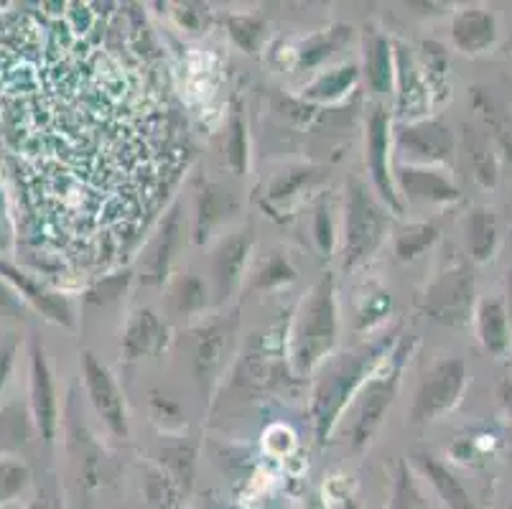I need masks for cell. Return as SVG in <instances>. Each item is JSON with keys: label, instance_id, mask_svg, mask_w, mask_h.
<instances>
[{"label": "cell", "instance_id": "cell-1", "mask_svg": "<svg viewBox=\"0 0 512 509\" xmlns=\"http://www.w3.org/2000/svg\"><path fill=\"white\" fill-rule=\"evenodd\" d=\"M395 331L388 336H377L372 342L362 344L357 349L332 354L327 362L316 370L314 387H311L309 418L314 426V436L319 443H327L339 428V420L347 413L349 403L355 400L360 387L367 377L375 372V367L390 354V349L398 342Z\"/></svg>", "mask_w": 512, "mask_h": 509}, {"label": "cell", "instance_id": "cell-2", "mask_svg": "<svg viewBox=\"0 0 512 509\" xmlns=\"http://www.w3.org/2000/svg\"><path fill=\"white\" fill-rule=\"evenodd\" d=\"M339 342V303L334 273L319 275L293 314L288 329V367L293 377H311Z\"/></svg>", "mask_w": 512, "mask_h": 509}, {"label": "cell", "instance_id": "cell-3", "mask_svg": "<svg viewBox=\"0 0 512 509\" xmlns=\"http://www.w3.org/2000/svg\"><path fill=\"white\" fill-rule=\"evenodd\" d=\"M413 347H416V336L400 334L388 357L377 364L375 372L367 377L355 400L349 403L347 413L339 420V426L344 423V436H347L349 448L357 454L370 446L372 438L383 426L390 405L398 398L400 382H403V372H406Z\"/></svg>", "mask_w": 512, "mask_h": 509}, {"label": "cell", "instance_id": "cell-4", "mask_svg": "<svg viewBox=\"0 0 512 509\" xmlns=\"http://www.w3.org/2000/svg\"><path fill=\"white\" fill-rule=\"evenodd\" d=\"M390 232V212L380 204L372 189H367L357 176L344 186L342 222H339V237H342V268L355 270L383 247Z\"/></svg>", "mask_w": 512, "mask_h": 509}, {"label": "cell", "instance_id": "cell-5", "mask_svg": "<svg viewBox=\"0 0 512 509\" xmlns=\"http://www.w3.org/2000/svg\"><path fill=\"white\" fill-rule=\"evenodd\" d=\"M365 166L372 194L395 217H403L406 204L393 179V118L385 102H375L365 118Z\"/></svg>", "mask_w": 512, "mask_h": 509}, {"label": "cell", "instance_id": "cell-6", "mask_svg": "<svg viewBox=\"0 0 512 509\" xmlns=\"http://www.w3.org/2000/svg\"><path fill=\"white\" fill-rule=\"evenodd\" d=\"M477 308V280L469 265L459 263L436 275L423 296V314L449 329H462Z\"/></svg>", "mask_w": 512, "mask_h": 509}, {"label": "cell", "instance_id": "cell-7", "mask_svg": "<svg viewBox=\"0 0 512 509\" xmlns=\"http://www.w3.org/2000/svg\"><path fill=\"white\" fill-rule=\"evenodd\" d=\"M464 390H467V364H464V359L446 357L436 362L413 392L411 423L413 426H426V423L439 420L441 415L456 408Z\"/></svg>", "mask_w": 512, "mask_h": 509}, {"label": "cell", "instance_id": "cell-8", "mask_svg": "<svg viewBox=\"0 0 512 509\" xmlns=\"http://www.w3.org/2000/svg\"><path fill=\"white\" fill-rule=\"evenodd\" d=\"M454 133L439 118L393 123V151L406 166H449L454 161Z\"/></svg>", "mask_w": 512, "mask_h": 509}, {"label": "cell", "instance_id": "cell-9", "mask_svg": "<svg viewBox=\"0 0 512 509\" xmlns=\"http://www.w3.org/2000/svg\"><path fill=\"white\" fill-rule=\"evenodd\" d=\"M79 372H82V382H85L87 400H90L97 418L105 423L107 431L115 438H130L128 405H125V395L113 370L95 352L85 349L79 354Z\"/></svg>", "mask_w": 512, "mask_h": 509}, {"label": "cell", "instance_id": "cell-10", "mask_svg": "<svg viewBox=\"0 0 512 509\" xmlns=\"http://www.w3.org/2000/svg\"><path fill=\"white\" fill-rule=\"evenodd\" d=\"M255 230L253 224L222 235L217 240L209 258V288H212L214 306L230 301L242 286V278L248 273L250 255H253Z\"/></svg>", "mask_w": 512, "mask_h": 509}, {"label": "cell", "instance_id": "cell-11", "mask_svg": "<svg viewBox=\"0 0 512 509\" xmlns=\"http://www.w3.org/2000/svg\"><path fill=\"white\" fill-rule=\"evenodd\" d=\"M186 242V219L181 214V204L176 202L169 212L161 217L156 232L143 247L141 258H138V280L143 286H164L169 280L171 268L179 258L181 247Z\"/></svg>", "mask_w": 512, "mask_h": 509}, {"label": "cell", "instance_id": "cell-12", "mask_svg": "<svg viewBox=\"0 0 512 509\" xmlns=\"http://www.w3.org/2000/svg\"><path fill=\"white\" fill-rule=\"evenodd\" d=\"M29 413L34 428L41 433L46 443H51L59 433V395L57 380L46 359V349L39 339L29 344Z\"/></svg>", "mask_w": 512, "mask_h": 509}, {"label": "cell", "instance_id": "cell-13", "mask_svg": "<svg viewBox=\"0 0 512 509\" xmlns=\"http://www.w3.org/2000/svg\"><path fill=\"white\" fill-rule=\"evenodd\" d=\"M0 278L6 280L8 286L21 296V301L26 306H34L46 321L64 326V329H74L77 326V311H74L72 298L46 286L44 280H39L36 275L26 273L18 265L0 258Z\"/></svg>", "mask_w": 512, "mask_h": 509}, {"label": "cell", "instance_id": "cell-14", "mask_svg": "<svg viewBox=\"0 0 512 509\" xmlns=\"http://www.w3.org/2000/svg\"><path fill=\"white\" fill-rule=\"evenodd\" d=\"M395 112H398V123H411V120L428 118L434 92L428 84L423 67L418 64L413 49L406 44H395Z\"/></svg>", "mask_w": 512, "mask_h": 509}, {"label": "cell", "instance_id": "cell-15", "mask_svg": "<svg viewBox=\"0 0 512 509\" xmlns=\"http://www.w3.org/2000/svg\"><path fill=\"white\" fill-rule=\"evenodd\" d=\"M242 199L235 186L225 181H202L194 196L192 235L197 245H204L222 224L240 214Z\"/></svg>", "mask_w": 512, "mask_h": 509}, {"label": "cell", "instance_id": "cell-16", "mask_svg": "<svg viewBox=\"0 0 512 509\" xmlns=\"http://www.w3.org/2000/svg\"><path fill=\"white\" fill-rule=\"evenodd\" d=\"M237 319L225 321H209L202 326L197 334V344H194V380H197L202 395H212L214 385L222 377V367H225V357L230 352V339L235 334Z\"/></svg>", "mask_w": 512, "mask_h": 509}, {"label": "cell", "instance_id": "cell-17", "mask_svg": "<svg viewBox=\"0 0 512 509\" xmlns=\"http://www.w3.org/2000/svg\"><path fill=\"white\" fill-rule=\"evenodd\" d=\"M395 189H398L403 204L421 202V204H456L462 202V191L441 168L428 166H406L398 163L393 166Z\"/></svg>", "mask_w": 512, "mask_h": 509}, {"label": "cell", "instance_id": "cell-18", "mask_svg": "<svg viewBox=\"0 0 512 509\" xmlns=\"http://www.w3.org/2000/svg\"><path fill=\"white\" fill-rule=\"evenodd\" d=\"M362 79L377 102L393 97L395 90V46L377 26H367L362 34Z\"/></svg>", "mask_w": 512, "mask_h": 509}, {"label": "cell", "instance_id": "cell-19", "mask_svg": "<svg viewBox=\"0 0 512 509\" xmlns=\"http://www.w3.org/2000/svg\"><path fill=\"white\" fill-rule=\"evenodd\" d=\"M166 344V321L153 311V308L143 306L136 314L130 316L128 324L123 329V342H120V352L128 364L141 362V359L153 357L164 349Z\"/></svg>", "mask_w": 512, "mask_h": 509}, {"label": "cell", "instance_id": "cell-20", "mask_svg": "<svg viewBox=\"0 0 512 509\" xmlns=\"http://www.w3.org/2000/svg\"><path fill=\"white\" fill-rule=\"evenodd\" d=\"M449 34L456 51L467 56L484 54L497 41V18L487 8H462L451 18Z\"/></svg>", "mask_w": 512, "mask_h": 509}, {"label": "cell", "instance_id": "cell-21", "mask_svg": "<svg viewBox=\"0 0 512 509\" xmlns=\"http://www.w3.org/2000/svg\"><path fill=\"white\" fill-rule=\"evenodd\" d=\"M362 72L357 62H342L337 67L321 69L304 90H301V100L309 105H334V102L344 100L347 95L357 90Z\"/></svg>", "mask_w": 512, "mask_h": 509}, {"label": "cell", "instance_id": "cell-22", "mask_svg": "<svg viewBox=\"0 0 512 509\" xmlns=\"http://www.w3.org/2000/svg\"><path fill=\"white\" fill-rule=\"evenodd\" d=\"M474 321L484 352L490 357H505L512 347V326L505 303L500 298H484L474 308Z\"/></svg>", "mask_w": 512, "mask_h": 509}, {"label": "cell", "instance_id": "cell-23", "mask_svg": "<svg viewBox=\"0 0 512 509\" xmlns=\"http://www.w3.org/2000/svg\"><path fill=\"white\" fill-rule=\"evenodd\" d=\"M413 464L421 471L423 479H426L434 492L439 494L441 502L449 509H474L472 497H469L467 487L462 484V479L449 469L441 459H436L434 454H426V451H418L413 454Z\"/></svg>", "mask_w": 512, "mask_h": 509}, {"label": "cell", "instance_id": "cell-24", "mask_svg": "<svg viewBox=\"0 0 512 509\" xmlns=\"http://www.w3.org/2000/svg\"><path fill=\"white\" fill-rule=\"evenodd\" d=\"M214 303L212 288L209 280H204L197 273H181L169 283V293H166V306H169L171 316L179 319H192L207 311Z\"/></svg>", "mask_w": 512, "mask_h": 509}, {"label": "cell", "instance_id": "cell-25", "mask_svg": "<svg viewBox=\"0 0 512 509\" xmlns=\"http://www.w3.org/2000/svg\"><path fill=\"white\" fill-rule=\"evenodd\" d=\"M467 245L474 263H490L500 245L497 214L490 207H477L467 217Z\"/></svg>", "mask_w": 512, "mask_h": 509}, {"label": "cell", "instance_id": "cell-26", "mask_svg": "<svg viewBox=\"0 0 512 509\" xmlns=\"http://www.w3.org/2000/svg\"><path fill=\"white\" fill-rule=\"evenodd\" d=\"M349 39H352V26H334L329 31H319V34H314L299 46V51H296V69L309 72V69L321 67Z\"/></svg>", "mask_w": 512, "mask_h": 509}, {"label": "cell", "instance_id": "cell-27", "mask_svg": "<svg viewBox=\"0 0 512 509\" xmlns=\"http://www.w3.org/2000/svg\"><path fill=\"white\" fill-rule=\"evenodd\" d=\"M321 179V171L316 166H288L286 171L276 174L271 179V186L265 191V199L271 204H291L296 196L304 194L306 189Z\"/></svg>", "mask_w": 512, "mask_h": 509}, {"label": "cell", "instance_id": "cell-28", "mask_svg": "<svg viewBox=\"0 0 512 509\" xmlns=\"http://www.w3.org/2000/svg\"><path fill=\"white\" fill-rule=\"evenodd\" d=\"M439 237H441V232L434 222L403 224V227H400V230H395V235H393L395 258L403 260V263H411V260L421 258L426 250H431Z\"/></svg>", "mask_w": 512, "mask_h": 509}, {"label": "cell", "instance_id": "cell-29", "mask_svg": "<svg viewBox=\"0 0 512 509\" xmlns=\"http://www.w3.org/2000/svg\"><path fill=\"white\" fill-rule=\"evenodd\" d=\"M225 161L227 168L237 179H245L250 174V135L248 123L242 118L240 107H232L230 123H227V138H225Z\"/></svg>", "mask_w": 512, "mask_h": 509}, {"label": "cell", "instance_id": "cell-30", "mask_svg": "<svg viewBox=\"0 0 512 509\" xmlns=\"http://www.w3.org/2000/svg\"><path fill=\"white\" fill-rule=\"evenodd\" d=\"M467 148L469 158H472L474 179H477L484 189H492V186L497 184V176L500 174H497V158L495 151H492L490 138L467 125Z\"/></svg>", "mask_w": 512, "mask_h": 509}, {"label": "cell", "instance_id": "cell-31", "mask_svg": "<svg viewBox=\"0 0 512 509\" xmlns=\"http://www.w3.org/2000/svg\"><path fill=\"white\" fill-rule=\"evenodd\" d=\"M31 426H34L31 413L21 403L0 408V451H13V448L23 446L29 441Z\"/></svg>", "mask_w": 512, "mask_h": 509}, {"label": "cell", "instance_id": "cell-32", "mask_svg": "<svg viewBox=\"0 0 512 509\" xmlns=\"http://www.w3.org/2000/svg\"><path fill=\"white\" fill-rule=\"evenodd\" d=\"M296 268L291 265V260L281 252H271V255H265L263 263L258 265L255 270L253 280H250V291H271V288H281L288 286L296 280Z\"/></svg>", "mask_w": 512, "mask_h": 509}, {"label": "cell", "instance_id": "cell-33", "mask_svg": "<svg viewBox=\"0 0 512 509\" xmlns=\"http://www.w3.org/2000/svg\"><path fill=\"white\" fill-rule=\"evenodd\" d=\"M311 235H314L316 250L329 258L334 252L339 237V224L334 217V204L329 202L327 196H321L319 202L314 204V214H311Z\"/></svg>", "mask_w": 512, "mask_h": 509}, {"label": "cell", "instance_id": "cell-34", "mask_svg": "<svg viewBox=\"0 0 512 509\" xmlns=\"http://www.w3.org/2000/svg\"><path fill=\"white\" fill-rule=\"evenodd\" d=\"M227 31H230V39L235 41L242 51L258 54L265 36H268V23L260 16H253V13H240V16L227 18Z\"/></svg>", "mask_w": 512, "mask_h": 509}, {"label": "cell", "instance_id": "cell-35", "mask_svg": "<svg viewBox=\"0 0 512 509\" xmlns=\"http://www.w3.org/2000/svg\"><path fill=\"white\" fill-rule=\"evenodd\" d=\"M390 509H431L428 507L426 497H423V492L418 489L416 476H413V471L408 469L406 461H398Z\"/></svg>", "mask_w": 512, "mask_h": 509}, {"label": "cell", "instance_id": "cell-36", "mask_svg": "<svg viewBox=\"0 0 512 509\" xmlns=\"http://www.w3.org/2000/svg\"><path fill=\"white\" fill-rule=\"evenodd\" d=\"M194 448L186 446V443H179V446H171V448H164V454H161V459H164L166 469H169V476L174 479V484L179 489H189L194 482Z\"/></svg>", "mask_w": 512, "mask_h": 509}, {"label": "cell", "instance_id": "cell-37", "mask_svg": "<svg viewBox=\"0 0 512 509\" xmlns=\"http://www.w3.org/2000/svg\"><path fill=\"white\" fill-rule=\"evenodd\" d=\"M31 484L29 466L13 459H0V504L11 502Z\"/></svg>", "mask_w": 512, "mask_h": 509}, {"label": "cell", "instance_id": "cell-38", "mask_svg": "<svg viewBox=\"0 0 512 509\" xmlns=\"http://www.w3.org/2000/svg\"><path fill=\"white\" fill-rule=\"evenodd\" d=\"M26 303L21 301L16 291L0 278V321H21L26 319Z\"/></svg>", "mask_w": 512, "mask_h": 509}, {"label": "cell", "instance_id": "cell-39", "mask_svg": "<svg viewBox=\"0 0 512 509\" xmlns=\"http://www.w3.org/2000/svg\"><path fill=\"white\" fill-rule=\"evenodd\" d=\"M130 270H125L123 278L113 275V278H105L102 283H97L90 293H87V301L90 303H110L120 296V291H125V286L130 283Z\"/></svg>", "mask_w": 512, "mask_h": 509}, {"label": "cell", "instance_id": "cell-40", "mask_svg": "<svg viewBox=\"0 0 512 509\" xmlns=\"http://www.w3.org/2000/svg\"><path fill=\"white\" fill-rule=\"evenodd\" d=\"M16 352H18V344L11 342L6 347H0V395L6 390L8 380L13 375V364H16Z\"/></svg>", "mask_w": 512, "mask_h": 509}, {"label": "cell", "instance_id": "cell-41", "mask_svg": "<svg viewBox=\"0 0 512 509\" xmlns=\"http://www.w3.org/2000/svg\"><path fill=\"white\" fill-rule=\"evenodd\" d=\"M497 400H500V408L505 410L507 418L512 420V380H502L497 385Z\"/></svg>", "mask_w": 512, "mask_h": 509}, {"label": "cell", "instance_id": "cell-42", "mask_svg": "<svg viewBox=\"0 0 512 509\" xmlns=\"http://www.w3.org/2000/svg\"><path fill=\"white\" fill-rule=\"evenodd\" d=\"M306 509H329V507L327 502H324V497H321L319 492H314L309 499H306Z\"/></svg>", "mask_w": 512, "mask_h": 509}, {"label": "cell", "instance_id": "cell-43", "mask_svg": "<svg viewBox=\"0 0 512 509\" xmlns=\"http://www.w3.org/2000/svg\"><path fill=\"white\" fill-rule=\"evenodd\" d=\"M507 319H510L512 326V270H510V278H507Z\"/></svg>", "mask_w": 512, "mask_h": 509}, {"label": "cell", "instance_id": "cell-44", "mask_svg": "<svg viewBox=\"0 0 512 509\" xmlns=\"http://www.w3.org/2000/svg\"><path fill=\"white\" fill-rule=\"evenodd\" d=\"M8 242H11V235H8V230L0 224V250H6Z\"/></svg>", "mask_w": 512, "mask_h": 509}, {"label": "cell", "instance_id": "cell-45", "mask_svg": "<svg viewBox=\"0 0 512 509\" xmlns=\"http://www.w3.org/2000/svg\"><path fill=\"white\" fill-rule=\"evenodd\" d=\"M342 509H362V507H360V504L355 502V497H344Z\"/></svg>", "mask_w": 512, "mask_h": 509}, {"label": "cell", "instance_id": "cell-46", "mask_svg": "<svg viewBox=\"0 0 512 509\" xmlns=\"http://www.w3.org/2000/svg\"><path fill=\"white\" fill-rule=\"evenodd\" d=\"M507 509H512V499H510V504H507Z\"/></svg>", "mask_w": 512, "mask_h": 509}]
</instances>
